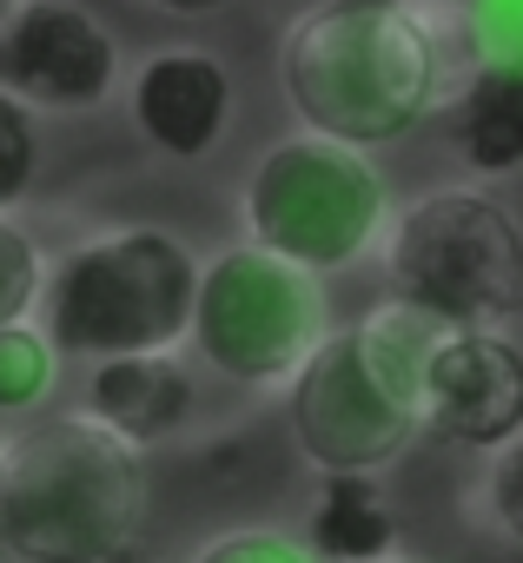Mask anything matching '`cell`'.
<instances>
[{
    "label": "cell",
    "mask_w": 523,
    "mask_h": 563,
    "mask_svg": "<svg viewBox=\"0 0 523 563\" xmlns=\"http://www.w3.org/2000/svg\"><path fill=\"white\" fill-rule=\"evenodd\" d=\"M385 225V179L365 153L299 133L258 153L245 179V232L258 252H272L312 278L358 265V252Z\"/></svg>",
    "instance_id": "obj_7"
},
{
    "label": "cell",
    "mask_w": 523,
    "mask_h": 563,
    "mask_svg": "<svg viewBox=\"0 0 523 563\" xmlns=\"http://www.w3.org/2000/svg\"><path fill=\"white\" fill-rule=\"evenodd\" d=\"M431 438L464 451H503L523 438V345L503 332H437L418 385Z\"/></svg>",
    "instance_id": "obj_9"
},
{
    "label": "cell",
    "mask_w": 523,
    "mask_h": 563,
    "mask_svg": "<svg viewBox=\"0 0 523 563\" xmlns=\"http://www.w3.org/2000/svg\"><path fill=\"white\" fill-rule=\"evenodd\" d=\"M199 411V391H192V372L173 358V352H140V358H107L93 365L87 378V411L107 438H120L126 451H146V444H166L173 431H186Z\"/></svg>",
    "instance_id": "obj_11"
},
{
    "label": "cell",
    "mask_w": 523,
    "mask_h": 563,
    "mask_svg": "<svg viewBox=\"0 0 523 563\" xmlns=\"http://www.w3.org/2000/svg\"><path fill=\"white\" fill-rule=\"evenodd\" d=\"M483 510H490V523H497L510 543H523V438H516V444H503V451L490 457Z\"/></svg>",
    "instance_id": "obj_18"
},
{
    "label": "cell",
    "mask_w": 523,
    "mask_h": 563,
    "mask_svg": "<svg viewBox=\"0 0 523 563\" xmlns=\"http://www.w3.org/2000/svg\"><path fill=\"white\" fill-rule=\"evenodd\" d=\"M8 8H14V0H0V14H8Z\"/></svg>",
    "instance_id": "obj_22"
},
{
    "label": "cell",
    "mask_w": 523,
    "mask_h": 563,
    "mask_svg": "<svg viewBox=\"0 0 523 563\" xmlns=\"http://www.w3.org/2000/svg\"><path fill=\"white\" fill-rule=\"evenodd\" d=\"M199 258L166 225H113L60 252L41 286V332L67 358H140L173 352L192 332Z\"/></svg>",
    "instance_id": "obj_4"
},
{
    "label": "cell",
    "mask_w": 523,
    "mask_h": 563,
    "mask_svg": "<svg viewBox=\"0 0 523 563\" xmlns=\"http://www.w3.org/2000/svg\"><path fill=\"white\" fill-rule=\"evenodd\" d=\"M385 272L398 306L437 332H503L523 319V225L470 186L411 199L391 219Z\"/></svg>",
    "instance_id": "obj_5"
},
{
    "label": "cell",
    "mask_w": 523,
    "mask_h": 563,
    "mask_svg": "<svg viewBox=\"0 0 523 563\" xmlns=\"http://www.w3.org/2000/svg\"><path fill=\"white\" fill-rule=\"evenodd\" d=\"M113 80L120 47L80 0H14L0 14V93L27 113H93Z\"/></svg>",
    "instance_id": "obj_8"
},
{
    "label": "cell",
    "mask_w": 523,
    "mask_h": 563,
    "mask_svg": "<svg viewBox=\"0 0 523 563\" xmlns=\"http://www.w3.org/2000/svg\"><path fill=\"white\" fill-rule=\"evenodd\" d=\"M378 563H424V556H378Z\"/></svg>",
    "instance_id": "obj_21"
},
{
    "label": "cell",
    "mask_w": 523,
    "mask_h": 563,
    "mask_svg": "<svg viewBox=\"0 0 523 563\" xmlns=\"http://www.w3.org/2000/svg\"><path fill=\"white\" fill-rule=\"evenodd\" d=\"M225 120H232V80L212 54L173 47L133 74V126L146 133L153 153L205 159L225 140Z\"/></svg>",
    "instance_id": "obj_10"
},
{
    "label": "cell",
    "mask_w": 523,
    "mask_h": 563,
    "mask_svg": "<svg viewBox=\"0 0 523 563\" xmlns=\"http://www.w3.org/2000/svg\"><path fill=\"white\" fill-rule=\"evenodd\" d=\"M34 173H41L34 113H27L21 100H8V93H0V212H14V206L27 199Z\"/></svg>",
    "instance_id": "obj_16"
},
{
    "label": "cell",
    "mask_w": 523,
    "mask_h": 563,
    "mask_svg": "<svg viewBox=\"0 0 523 563\" xmlns=\"http://www.w3.org/2000/svg\"><path fill=\"white\" fill-rule=\"evenodd\" d=\"M192 563H319V556L299 537H286V530H225Z\"/></svg>",
    "instance_id": "obj_17"
},
{
    "label": "cell",
    "mask_w": 523,
    "mask_h": 563,
    "mask_svg": "<svg viewBox=\"0 0 523 563\" xmlns=\"http://www.w3.org/2000/svg\"><path fill=\"white\" fill-rule=\"evenodd\" d=\"M41 286H47V265L34 232L14 212H0V325H27V312L41 306Z\"/></svg>",
    "instance_id": "obj_15"
},
{
    "label": "cell",
    "mask_w": 523,
    "mask_h": 563,
    "mask_svg": "<svg viewBox=\"0 0 523 563\" xmlns=\"http://www.w3.org/2000/svg\"><path fill=\"white\" fill-rule=\"evenodd\" d=\"M146 471L93 418H34L0 438V556L140 563Z\"/></svg>",
    "instance_id": "obj_2"
},
{
    "label": "cell",
    "mask_w": 523,
    "mask_h": 563,
    "mask_svg": "<svg viewBox=\"0 0 523 563\" xmlns=\"http://www.w3.org/2000/svg\"><path fill=\"white\" fill-rule=\"evenodd\" d=\"M470 0H325L279 47V80L305 133L352 153L404 140L483 74Z\"/></svg>",
    "instance_id": "obj_1"
},
{
    "label": "cell",
    "mask_w": 523,
    "mask_h": 563,
    "mask_svg": "<svg viewBox=\"0 0 523 563\" xmlns=\"http://www.w3.org/2000/svg\"><path fill=\"white\" fill-rule=\"evenodd\" d=\"M305 550L319 563H378V556H398V517H391L378 477H319Z\"/></svg>",
    "instance_id": "obj_13"
},
{
    "label": "cell",
    "mask_w": 523,
    "mask_h": 563,
    "mask_svg": "<svg viewBox=\"0 0 523 563\" xmlns=\"http://www.w3.org/2000/svg\"><path fill=\"white\" fill-rule=\"evenodd\" d=\"M431 345H437V325L398 299L365 312L345 332H325V345L286 385L292 438L319 464V477H378L424 431L418 385H424Z\"/></svg>",
    "instance_id": "obj_3"
},
{
    "label": "cell",
    "mask_w": 523,
    "mask_h": 563,
    "mask_svg": "<svg viewBox=\"0 0 523 563\" xmlns=\"http://www.w3.org/2000/svg\"><path fill=\"white\" fill-rule=\"evenodd\" d=\"M60 352L41 325H0V411H34L54 391Z\"/></svg>",
    "instance_id": "obj_14"
},
{
    "label": "cell",
    "mask_w": 523,
    "mask_h": 563,
    "mask_svg": "<svg viewBox=\"0 0 523 563\" xmlns=\"http://www.w3.org/2000/svg\"><path fill=\"white\" fill-rule=\"evenodd\" d=\"M332 306L312 272L258 252V245H225L199 265V299H192V332L199 358L245 391L292 385L299 365L325 345Z\"/></svg>",
    "instance_id": "obj_6"
},
{
    "label": "cell",
    "mask_w": 523,
    "mask_h": 563,
    "mask_svg": "<svg viewBox=\"0 0 523 563\" xmlns=\"http://www.w3.org/2000/svg\"><path fill=\"white\" fill-rule=\"evenodd\" d=\"M470 14H477L483 54L503 67H523V0H470Z\"/></svg>",
    "instance_id": "obj_19"
},
{
    "label": "cell",
    "mask_w": 523,
    "mask_h": 563,
    "mask_svg": "<svg viewBox=\"0 0 523 563\" xmlns=\"http://www.w3.org/2000/svg\"><path fill=\"white\" fill-rule=\"evenodd\" d=\"M159 8H173V14H212V8H225V0H159Z\"/></svg>",
    "instance_id": "obj_20"
},
{
    "label": "cell",
    "mask_w": 523,
    "mask_h": 563,
    "mask_svg": "<svg viewBox=\"0 0 523 563\" xmlns=\"http://www.w3.org/2000/svg\"><path fill=\"white\" fill-rule=\"evenodd\" d=\"M450 146L483 179L523 166V67L483 60V74L450 100Z\"/></svg>",
    "instance_id": "obj_12"
}]
</instances>
